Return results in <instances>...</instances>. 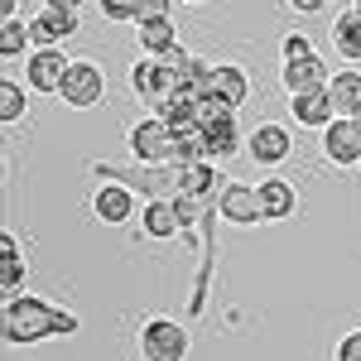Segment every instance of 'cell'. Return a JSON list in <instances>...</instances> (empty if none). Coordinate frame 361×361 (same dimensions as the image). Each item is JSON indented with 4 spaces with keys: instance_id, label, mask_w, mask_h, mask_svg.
Wrapping results in <instances>:
<instances>
[{
    "instance_id": "cell-1",
    "label": "cell",
    "mask_w": 361,
    "mask_h": 361,
    "mask_svg": "<svg viewBox=\"0 0 361 361\" xmlns=\"http://www.w3.org/2000/svg\"><path fill=\"white\" fill-rule=\"evenodd\" d=\"M82 333V318L73 308H58L39 294H10L0 308V337L5 347H39L49 337H73Z\"/></svg>"
},
{
    "instance_id": "cell-2",
    "label": "cell",
    "mask_w": 361,
    "mask_h": 361,
    "mask_svg": "<svg viewBox=\"0 0 361 361\" xmlns=\"http://www.w3.org/2000/svg\"><path fill=\"white\" fill-rule=\"evenodd\" d=\"M126 145H130V159L135 164H169L173 159V126L154 111V116H145V121L130 126Z\"/></svg>"
},
{
    "instance_id": "cell-3",
    "label": "cell",
    "mask_w": 361,
    "mask_h": 361,
    "mask_svg": "<svg viewBox=\"0 0 361 361\" xmlns=\"http://www.w3.org/2000/svg\"><path fill=\"white\" fill-rule=\"evenodd\" d=\"M140 357L145 361H183L188 357V328L173 318H149L140 328Z\"/></svg>"
},
{
    "instance_id": "cell-4",
    "label": "cell",
    "mask_w": 361,
    "mask_h": 361,
    "mask_svg": "<svg viewBox=\"0 0 361 361\" xmlns=\"http://www.w3.org/2000/svg\"><path fill=\"white\" fill-rule=\"evenodd\" d=\"M63 106H73V111H87V106H97L102 97H106V73H102V63H92V58H73V68H68V78H63Z\"/></svg>"
},
{
    "instance_id": "cell-5",
    "label": "cell",
    "mask_w": 361,
    "mask_h": 361,
    "mask_svg": "<svg viewBox=\"0 0 361 361\" xmlns=\"http://www.w3.org/2000/svg\"><path fill=\"white\" fill-rule=\"evenodd\" d=\"M68 68H73V58L63 54V49H34V54L25 58V87L39 92V97H58Z\"/></svg>"
},
{
    "instance_id": "cell-6",
    "label": "cell",
    "mask_w": 361,
    "mask_h": 361,
    "mask_svg": "<svg viewBox=\"0 0 361 361\" xmlns=\"http://www.w3.org/2000/svg\"><path fill=\"white\" fill-rule=\"evenodd\" d=\"M246 154L255 159V164H265V169L284 164V159L294 154V130L279 126V121H260V126L250 130V140H246Z\"/></svg>"
},
{
    "instance_id": "cell-7",
    "label": "cell",
    "mask_w": 361,
    "mask_h": 361,
    "mask_svg": "<svg viewBox=\"0 0 361 361\" xmlns=\"http://www.w3.org/2000/svg\"><path fill=\"white\" fill-rule=\"evenodd\" d=\"M323 154L333 169H361V121L337 116L333 126L323 130Z\"/></svg>"
},
{
    "instance_id": "cell-8",
    "label": "cell",
    "mask_w": 361,
    "mask_h": 361,
    "mask_svg": "<svg viewBox=\"0 0 361 361\" xmlns=\"http://www.w3.org/2000/svg\"><path fill=\"white\" fill-rule=\"evenodd\" d=\"M217 217H226V222H236V226L265 222V212H260V193H255L250 183H236V178H226L222 193H217Z\"/></svg>"
},
{
    "instance_id": "cell-9",
    "label": "cell",
    "mask_w": 361,
    "mask_h": 361,
    "mask_svg": "<svg viewBox=\"0 0 361 361\" xmlns=\"http://www.w3.org/2000/svg\"><path fill=\"white\" fill-rule=\"evenodd\" d=\"M130 92H135L140 102H149V106H164L169 97H173V78H169L164 58H140V63H130Z\"/></svg>"
},
{
    "instance_id": "cell-10",
    "label": "cell",
    "mask_w": 361,
    "mask_h": 361,
    "mask_svg": "<svg viewBox=\"0 0 361 361\" xmlns=\"http://www.w3.org/2000/svg\"><path fill=\"white\" fill-rule=\"evenodd\" d=\"M289 116H294V126L323 135L337 121V106H333V97H328V87H313V92H294L289 97Z\"/></svg>"
},
{
    "instance_id": "cell-11",
    "label": "cell",
    "mask_w": 361,
    "mask_h": 361,
    "mask_svg": "<svg viewBox=\"0 0 361 361\" xmlns=\"http://www.w3.org/2000/svg\"><path fill=\"white\" fill-rule=\"evenodd\" d=\"M29 29H34V49H63L78 29H82V20H78V10H39L34 20H29Z\"/></svg>"
},
{
    "instance_id": "cell-12",
    "label": "cell",
    "mask_w": 361,
    "mask_h": 361,
    "mask_svg": "<svg viewBox=\"0 0 361 361\" xmlns=\"http://www.w3.org/2000/svg\"><path fill=\"white\" fill-rule=\"evenodd\" d=\"M279 82H284V92H289V97H294V92H313V87H328V82H333V73H328L323 54L284 58V63H279Z\"/></svg>"
},
{
    "instance_id": "cell-13",
    "label": "cell",
    "mask_w": 361,
    "mask_h": 361,
    "mask_svg": "<svg viewBox=\"0 0 361 361\" xmlns=\"http://www.w3.org/2000/svg\"><path fill=\"white\" fill-rule=\"evenodd\" d=\"M92 217L106 226H126L135 217V188H126V183H102L97 193H92Z\"/></svg>"
},
{
    "instance_id": "cell-14",
    "label": "cell",
    "mask_w": 361,
    "mask_h": 361,
    "mask_svg": "<svg viewBox=\"0 0 361 361\" xmlns=\"http://www.w3.org/2000/svg\"><path fill=\"white\" fill-rule=\"evenodd\" d=\"M207 92L212 97H222L231 111H241L250 102V78L241 63H212V73H207Z\"/></svg>"
},
{
    "instance_id": "cell-15",
    "label": "cell",
    "mask_w": 361,
    "mask_h": 361,
    "mask_svg": "<svg viewBox=\"0 0 361 361\" xmlns=\"http://www.w3.org/2000/svg\"><path fill=\"white\" fill-rule=\"evenodd\" d=\"M140 231H145L149 241H173V236L183 231V217H178L173 197H149V202L140 207Z\"/></svg>"
},
{
    "instance_id": "cell-16",
    "label": "cell",
    "mask_w": 361,
    "mask_h": 361,
    "mask_svg": "<svg viewBox=\"0 0 361 361\" xmlns=\"http://www.w3.org/2000/svg\"><path fill=\"white\" fill-rule=\"evenodd\" d=\"M255 193H260L265 222H289V217L299 212V188H294L289 178H265V183H255Z\"/></svg>"
},
{
    "instance_id": "cell-17",
    "label": "cell",
    "mask_w": 361,
    "mask_h": 361,
    "mask_svg": "<svg viewBox=\"0 0 361 361\" xmlns=\"http://www.w3.org/2000/svg\"><path fill=\"white\" fill-rule=\"evenodd\" d=\"M207 130V145H212V159H236V154H246V130H241V121H236V111L222 116V121H207L202 126Z\"/></svg>"
},
{
    "instance_id": "cell-18",
    "label": "cell",
    "mask_w": 361,
    "mask_h": 361,
    "mask_svg": "<svg viewBox=\"0 0 361 361\" xmlns=\"http://www.w3.org/2000/svg\"><path fill=\"white\" fill-rule=\"evenodd\" d=\"M135 34H140L145 58H169V54L183 49V44H178V25H173V15H169V20H145V25H135Z\"/></svg>"
},
{
    "instance_id": "cell-19",
    "label": "cell",
    "mask_w": 361,
    "mask_h": 361,
    "mask_svg": "<svg viewBox=\"0 0 361 361\" xmlns=\"http://www.w3.org/2000/svg\"><path fill=\"white\" fill-rule=\"evenodd\" d=\"M226 178H217V169L212 159H202V164H178L173 173V193H202V197H217L222 193Z\"/></svg>"
},
{
    "instance_id": "cell-20",
    "label": "cell",
    "mask_w": 361,
    "mask_h": 361,
    "mask_svg": "<svg viewBox=\"0 0 361 361\" xmlns=\"http://www.w3.org/2000/svg\"><path fill=\"white\" fill-rule=\"evenodd\" d=\"M333 49L347 58V63H361V5L337 10V20H333Z\"/></svg>"
},
{
    "instance_id": "cell-21",
    "label": "cell",
    "mask_w": 361,
    "mask_h": 361,
    "mask_svg": "<svg viewBox=\"0 0 361 361\" xmlns=\"http://www.w3.org/2000/svg\"><path fill=\"white\" fill-rule=\"evenodd\" d=\"M25 275H29L25 255H20V246H15V236L5 231V236H0V289H5V299H10V294H25V289H20Z\"/></svg>"
},
{
    "instance_id": "cell-22",
    "label": "cell",
    "mask_w": 361,
    "mask_h": 361,
    "mask_svg": "<svg viewBox=\"0 0 361 361\" xmlns=\"http://www.w3.org/2000/svg\"><path fill=\"white\" fill-rule=\"evenodd\" d=\"M328 97H333L337 116H357V111H361V73H357V68H342V73H333Z\"/></svg>"
},
{
    "instance_id": "cell-23",
    "label": "cell",
    "mask_w": 361,
    "mask_h": 361,
    "mask_svg": "<svg viewBox=\"0 0 361 361\" xmlns=\"http://www.w3.org/2000/svg\"><path fill=\"white\" fill-rule=\"evenodd\" d=\"M202 159H212L207 130H202V126H183V130H173V164H202Z\"/></svg>"
},
{
    "instance_id": "cell-24",
    "label": "cell",
    "mask_w": 361,
    "mask_h": 361,
    "mask_svg": "<svg viewBox=\"0 0 361 361\" xmlns=\"http://www.w3.org/2000/svg\"><path fill=\"white\" fill-rule=\"evenodd\" d=\"M34 54V29L29 20H0V58L15 63V58H29Z\"/></svg>"
},
{
    "instance_id": "cell-25",
    "label": "cell",
    "mask_w": 361,
    "mask_h": 361,
    "mask_svg": "<svg viewBox=\"0 0 361 361\" xmlns=\"http://www.w3.org/2000/svg\"><path fill=\"white\" fill-rule=\"evenodd\" d=\"M25 116H29L25 87L15 82V78H0V121H5V126H20Z\"/></svg>"
},
{
    "instance_id": "cell-26",
    "label": "cell",
    "mask_w": 361,
    "mask_h": 361,
    "mask_svg": "<svg viewBox=\"0 0 361 361\" xmlns=\"http://www.w3.org/2000/svg\"><path fill=\"white\" fill-rule=\"evenodd\" d=\"M212 202H217V197H202V193H173V207H178L183 226H197L202 217H212Z\"/></svg>"
},
{
    "instance_id": "cell-27",
    "label": "cell",
    "mask_w": 361,
    "mask_h": 361,
    "mask_svg": "<svg viewBox=\"0 0 361 361\" xmlns=\"http://www.w3.org/2000/svg\"><path fill=\"white\" fill-rule=\"evenodd\" d=\"M97 10H102V20H111V25H135L140 20V0H97Z\"/></svg>"
},
{
    "instance_id": "cell-28",
    "label": "cell",
    "mask_w": 361,
    "mask_h": 361,
    "mask_svg": "<svg viewBox=\"0 0 361 361\" xmlns=\"http://www.w3.org/2000/svg\"><path fill=\"white\" fill-rule=\"evenodd\" d=\"M308 54H318V49H313V39H308L304 29H289V34H284V44H279V63H284V58H308Z\"/></svg>"
},
{
    "instance_id": "cell-29",
    "label": "cell",
    "mask_w": 361,
    "mask_h": 361,
    "mask_svg": "<svg viewBox=\"0 0 361 361\" xmlns=\"http://www.w3.org/2000/svg\"><path fill=\"white\" fill-rule=\"evenodd\" d=\"M337 361H361V328H352V333L337 342V352H333Z\"/></svg>"
},
{
    "instance_id": "cell-30",
    "label": "cell",
    "mask_w": 361,
    "mask_h": 361,
    "mask_svg": "<svg viewBox=\"0 0 361 361\" xmlns=\"http://www.w3.org/2000/svg\"><path fill=\"white\" fill-rule=\"evenodd\" d=\"M173 10H169V0H140V20L135 25H145V20H169Z\"/></svg>"
},
{
    "instance_id": "cell-31",
    "label": "cell",
    "mask_w": 361,
    "mask_h": 361,
    "mask_svg": "<svg viewBox=\"0 0 361 361\" xmlns=\"http://www.w3.org/2000/svg\"><path fill=\"white\" fill-rule=\"evenodd\" d=\"M289 10H299V15H323L328 10V0H284Z\"/></svg>"
},
{
    "instance_id": "cell-32",
    "label": "cell",
    "mask_w": 361,
    "mask_h": 361,
    "mask_svg": "<svg viewBox=\"0 0 361 361\" xmlns=\"http://www.w3.org/2000/svg\"><path fill=\"white\" fill-rule=\"evenodd\" d=\"M44 5H49V10H82L87 0H44Z\"/></svg>"
},
{
    "instance_id": "cell-33",
    "label": "cell",
    "mask_w": 361,
    "mask_h": 361,
    "mask_svg": "<svg viewBox=\"0 0 361 361\" xmlns=\"http://www.w3.org/2000/svg\"><path fill=\"white\" fill-rule=\"evenodd\" d=\"M0 20H20L15 15V0H0Z\"/></svg>"
},
{
    "instance_id": "cell-34",
    "label": "cell",
    "mask_w": 361,
    "mask_h": 361,
    "mask_svg": "<svg viewBox=\"0 0 361 361\" xmlns=\"http://www.w3.org/2000/svg\"><path fill=\"white\" fill-rule=\"evenodd\" d=\"M183 5H207V0H183Z\"/></svg>"
},
{
    "instance_id": "cell-35",
    "label": "cell",
    "mask_w": 361,
    "mask_h": 361,
    "mask_svg": "<svg viewBox=\"0 0 361 361\" xmlns=\"http://www.w3.org/2000/svg\"><path fill=\"white\" fill-rule=\"evenodd\" d=\"M352 121H361V111H357V116H352Z\"/></svg>"
},
{
    "instance_id": "cell-36",
    "label": "cell",
    "mask_w": 361,
    "mask_h": 361,
    "mask_svg": "<svg viewBox=\"0 0 361 361\" xmlns=\"http://www.w3.org/2000/svg\"><path fill=\"white\" fill-rule=\"evenodd\" d=\"M357 5H361V0H357Z\"/></svg>"
}]
</instances>
